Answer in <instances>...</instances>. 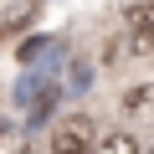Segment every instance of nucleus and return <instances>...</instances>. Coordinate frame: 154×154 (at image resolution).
<instances>
[{
	"label": "nucleus",
	"mask_w": 154,
	"mask_h": 154,
	"mask_svg": "<svg viewBox=\"0 0 154 154\" xmlns=\"http://www.w3.org/2000/svg\"><path fill=\"white\" fill-rule=\"evenodd\" d=\"M62 98V82H57V72H26L21 82H16V103L31 113V123H46L51 108Z\"/></svg>",
	"instance_id": "obj_1"
},
{
	"label": "nucleus",
	"mask_w": 154,
	"mask_h": 154,
	"mask_svg": "<svg viewBox=\"0 0 154 154\" xmlns=\"http://www.w3.org/2000/svg\"><path fill=\"white\" fill-rule=\"evenodd\" d=\"M123 46L128 57H154V0H128L123 5Z\"/></svg>",
	"instance_id": "obj_2"
},
{
	"label": "nucleus",
	"mask_w": 154,
	"mask_h": 154,
	"mask_svg": "<svg viewBox=\"0 0 154 154\" xmlns=\"http://www.w3.org/2000/svg\"><path fill=\"white\" fill-rule=\"evenodd\" d=\"M103 134H93V118L88 113H72L51 128V154H93Z\"/></svg>",
	"instance_id": "obj_3"
},
{
	"label": "nucleus",
	"mask_w": 154,
	"mask_h": 154,
	"mask_svg": "<svg viewBox=\"0 0 154 154\" xmlns=\"http://www.w3.org/2000/svg\"><path fill=\"white\" fill-rule=\"evenodd\" d=\"M123 118L134 123H154V82H139L123 93Z\"/></svg>",
	"instance_id": "obj_4"
},
{
	"label": "nucleus",
	"mask_w": 154,
	"mask_h": 154,
	"mask_svg": "<svg viewBox=\"0 0 154 154\" xmlns=\"http://www.w3.org/2000/svg\"><path fill=\"white\" fill-rule=\"evenodd\" d=\"M93 154H144V144H139L134 134L113 128V134H103V139H98V149H93Z\"/></svg>",
	"instance_id": "obj_5"
},
{
	"label": "nucleus",
	"mask_w": 154,
	"mask_h": 154,
	"mask_svg": "<svg viewBox=\"0 0 154 154\" xmlns=\"http://www.w3.org/2000/svg\"><path fill=\"white\" fill-rule=\"evenodd\" d=\"M93 82V72H88V62H72V72H67V93H82Z\"/></svg>",
	"instance_id": "obj_6"
},
{
	"label": "nucleus",
	"mask_w": 154,
	"mask_h": 154,
	"mask_svg": "<svg viewBox=\"0 0 154 154\" xmlns=\"http://www.w3.org/2000/svg\"><path fill=\"white\" fill-rule=\"evenodd\" d=\"M46 46H51V41H46V36H36V41H26V46H21V62H36V57H41V51H46Z\"/></svg>",
	"instance_id": "obj_7"
},
{
	"label": "nucleus",
	"mask_w": 154,
	"mask_h": 154,
	"mask_svg": "<svg viewBox=\"0 0 154 154\" xmlns=\"http://www.w3.org/2000/svg\"><path fill=\"white\" fill-rule=\"evenodd\" d=\"M149 154H154V149H149Z\"/></svg>",
	"instance_id": "obj_8"
}]
</instances>
